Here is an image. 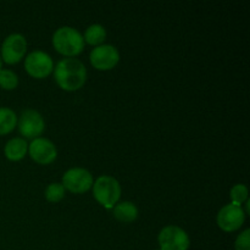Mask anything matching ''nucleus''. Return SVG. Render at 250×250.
<instances>
[{"label":"nucleus","instance_id":"obj_1","mask_svg":"<svg viewBox=\"0 0 250 250\" xmlns=\"http://www.w3.org/2000/svg\"><path fill=\"white\" fill-rule=\"evenodd\" d=\"M54 78L61 89L75 92L84 85L87 80V70L77 59L66 58L56 63Z\"/></svg>","mask_w":250,"mask_h":250},{"label":"nucleus","instance_id":"obj_2","mask_svg":"<svg viewBox=\"0 0 250 250\" xmlns=\"http://www.w3.org/2000/svg\"><path fill=\"white\" fill-rule=\"evenodd\" d=\"M53 45L58 53L67 58H72L83 51L84 39L77 29L65 26L55 31L53 36Z\"/></svg>","mask_w":250,"mask_h":250},{"label":"nucleus","instance_id":"obj_6","mask_svg":"<svg viewBox=\"0 0 250 250\" xmlns=\"http://www.w3.org/2000/svg\"><path fill=\"white\" fill-rule=\"evenodd\" d=\"M63 188L70 190L71 193L81 194L93 187V176L85 168L75 167L66 171L62 176Z\"/></svg>","mask_w":250,"mask_h":250},{"label":"nucleus","instance_id":"obj_15","mask_svg":"<svg viewBox=\"0 0 250 250\" xmlns=\"http://www.w3.org/2000/svg\"><path fill=\"white\" fill-rule=\"evenodd\" d=\"M16 124V114L9 107H0V136L14 131Z\"/></svg>","mask_w":250,"mask_h":250},{"label":"nucleus","instance_id":"obj_12","mask_svg":"<svg viewBox=\"0 0 250 250\" xmlns=\"http://www.w3.org/2000/svg\"><path fill=\"white\" fill-rule=\"evenodd\" d=\"M28 146L23 138H12L6 143L4 148L5 156L10 161H20L26 156Z\"/></svg>","mask_w":250,"mask_h":250},{"label":"nucleus","instance_id":"obj_7","mask_svg":"<svg viewBox=\"0 0 250 250\" xmlns=\"http://www.w3.org/2000/svg\"><path fill=\"white\" fill-rule=\"evenodd\" d=\"M90 63L99 71H109L114 68L120 61V53L114 45L102 44L90 51Z\"/></svg>","mask_w":250,"mask_h":250},{"label":"nucleus","instance_id":"obj_11","mask_svg":"<svg viewBox=\"0 0 250 250\" xmlns=\"http://www.w3.org/2000/svg\"><path fill=\"white\" fill-rule=\"evenodd\" d=\"M28 151L31 158L41 165H49L55 161L58 150L53 142L45 138H36L29 144Z\"/></svg>","mask_w":250,"mask_h":250},{"label":"nucleus","instance_id":"obj_21","mask_svg":"<svg viewBox=\"0 0 250 250\" xmlns=\"http://www.w3.org/2000/svg\"><path fill=\"white\" fill-rule=\"evenodd\" d=\"M159 250H160V249H159Z\"/></svg>","mask_w":250,"mask_h":250},{"label":"nucleus","instance_id":"obj_4","mask_svg":"<svg viewBox=\"0 0 250 250\" xmlns=\"http://www.w3.org/2000/svg\"><path fill=\"white\" fill-rule=\"evenodd\" d=\"M160 250H188L190 246L187 232L177 226H166L158 237Z\"/></svg>","mask_w":250,"mask_h":250},{"label":"nucleus","instance_id":"obj_20","mask_svg":"<svg viewBox=\"0 0 250 250\" xmlns=\"http://www.w3.org/2000/svg\"><path fill=\"white\" fill-rule=\"evenodd\" d=\"M0 70H1V58H0Z\"/></svg>","mask_w":250,"mask_h":250},{"label":"nucleus","instance_id":"obj_17","mask_svg":"<svg viewBox=\"0 0 250 250\" xmlns=\"http://www.w3.org/2000/svg\"><path fill=\"white\" fill-rule=\"evenodd\" d=\"M65 197V188L61 183H51L45 189V198L48 202L58 203Z\"/></svg>","mask_w":250,"mask_h":250},{"label":"nucleus","instance_id":"obj_8","mask_svg":"<svg viewBox=\"0 0 250 250\" xmlns=\"http://www.w3.org/2000/svg\"><path fill=\"white\" fill-rule=\"evenodd\" d=\"M246 220V212L242 207L236 204H227L217 214V226L225 232H233L241 229Z\"/></svg>","mask_w":250,"mask_h":250},{"label":"nucleus","instance_id":"obj_14","mask_svg":"<svg viewBox=\"0 0 250 250\" xmlns=\"http://www.w3.org/2000/svg\"><path fill=\"white\" fill-rule=\"evenodd\" d=\"M105 38H106V31H105L104 27L102 24H92V26L88 27L84 32V42H87L90 45H102L104 43Z\"/></svg>","mask_w":250,"mask_h":250},{"label":"nucleus","instance_id":"obj_3","mask_svg":"<svg viewBox=\"0 0 250 250\" xmlns=\"http://www.w3.org/2000/svg\"><path fill=\"white\" fill-rule=\"evenodd\" d=\"M95 200L106 209H112L121 197V187L111 176H100L93 186Z\"/></svg>","mask_w":250,"mask_h":250},{"label":"nucleus","instance_id":"obj_16","mask_svg":"<svg viewBox=\"0 0 250 250\" xmlns=\"http://www.w3.org/2000/svg\"><path fill=\"white\" fill-rule=\"evenodd\" d=\"M19 85V77L11 70H0V87L5 90H12Z\"/></svg>","mask_w":250,"mask_h":250},{"label":"nucleus","instance_id":"obj_18","mask_svg":"<svg viewBox=\"0 0 250 250\" xmlns=\"http://www.w3.org/2000/svg\"><path fill=\"white\" fill-rule=\"evenodd\" d=\"M229 195H231L232 204L241 207L242 203L248 200V188H247L246 185H236L232 187Z\"/></svg>","mask_w":250,"mask_h":250},{"label":"nucleus","instance_id":"obj_5","mask_svg":"<svg viewBox=\"0 0 250 250\" xmlns=\"http://www.w3.org/2000/svg\"><path fill=\"white\" fill-rule=\"evenodd\" d=\"M24 68L27 73L34 78H45L53 72L54 62L50 55L42 50L32 51L24 60Z\"/></svg>","mask_w":250,"mask_h":250},{"label":"nucleus","instance_id":"obj_9","mask_svg":"<svg viewBox=\"0 0 250 250\" xmlns=\"http://www.w3.org/2000/svg\"><path fill=\"white\" fill-rule=\"evenodd\" d=\"M45 129V122L42 115L36 110H24L19 120V131L28 139H36Z\"/></svg>","mask_w":250,"mask_h":250},{"label":"nucleus","instance_id":"obj_19","mask_svg":"<svg viewBox=\"0 0 250 250\" xmlns=\"http://www.w3.org/2000/svg\"><path fill=\"white\" fill-rule=\"evenodd\" d=\"M250 231L248 229H244L236 239V243H234V248L236 250H250Z\"/></svg>","mask_w":250,"mask_h":250},{"label":"nucleus","instance_id":"obj_10","mask_svg":"<svg viewBox=\"0 0 250 250\" xmlns=\"http://www.w3.org/2000/svg\"><path fill=\"white\" fill-rule=\"evenodd\" d=\"M27 50V42L22 34H10L1 45V59L9 65L20 62Z\"/></svg>","mask_w":250,"mask_h":250},{"label":"nucleus","instance_id":"obj_13","mask_svg":"<svg viewBox=\"0 0 250 250\" xmlns=\"http://www.w3.org/2000/svg\"><path fill=\"white\" fill-rule=\"evenodd\" d=\"M114 216L120 222L129 224L138 217V208L131 202L119 203L114 207Z\"/></svg>","mask_w":250,"mask_h":250}]
</instances>
